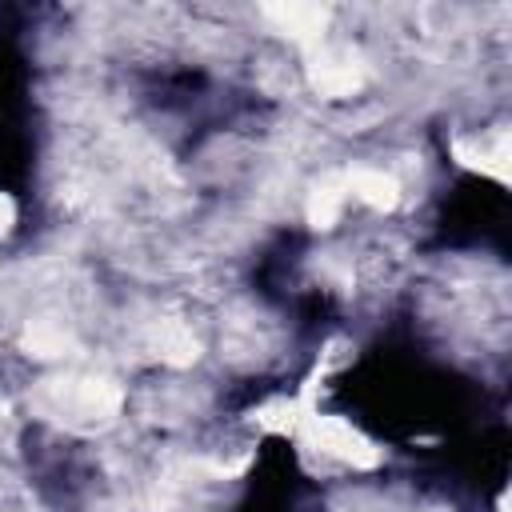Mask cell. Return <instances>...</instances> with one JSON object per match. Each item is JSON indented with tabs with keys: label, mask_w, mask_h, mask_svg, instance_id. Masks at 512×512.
<instances>
[{
	"label": "cell",
	"mask_w": 512,
	"mask_h": 512,
	"mask_svg": "<svg viewBox=\"0 0 512 512\" xmlns=\"http://www.w3.org/2000/svg\"><path fill=\"white\" fill-rule=\"evenodd\" d=\"M452 152H456V160H460V164L480 168V172H488V176H496V180H508V136H504V132L492 140V148L456 140V144H452Z\"/></svg>",
	"instance_id": "6"
},
{
	"label": "cell",
	"mask_w": 512,
	"mask_h": 512,
	"mask_svg": "<svg viewBox=\"0 0 512 512\" xmlns=\"http://www.w3.org/2000/svg\"><path fill=\"white\" fill-rule=\"evenodd\" d=\"M156 348H160V356H164L168 364H192L196 352H200L196 336H192L184 324H176V320H168V324L156 328Z\"/></svg>",
	"instance_id": "9"
},
{
	"label": "cell",
	"mask_w": 512,
	"mask_h": 512,
	"mask_svg": "<svg viewBox=\"0 0 512 512\" xmlns=\"http://www.w3.org/2000/svg\"><path fill=\"white\" fill-rule=\"evenodd\" d=\"M300 432H304V440H308L316 452L336 456V460H344V464H352V468H372V464H380V448H376L360 428H352V424L340 420V416H320V412H312V416L300 424Z\"/></svg>",
	"instance_id": "2"
},
{
	"label": "cell",
	"mask_w": 512,
	"mask_h": 512,
	"mask_svg": "<svg viewBox=\"0 0 512 512\" xmlns=\"http://www.w3.org/2000/svg\"><path fill=\"white\" fill-rule=\"evenodd\" d=\"M24 348L32 352V356H64L68 348H72V336H68V328L64 324H56V320H32L28 328H24Z\"/></svg>",
	"instance_id": "8"
},
{
	"label": "cell",
	"mask_w": 512,
	"mask_h": 512,
	"mask_svg": "<svg viewBox=\"0 0 512 512\" xmlns=\"http://www.w3.org/2000/svg\"><path fill=\"white\" fill-rule=\"evenodd\" d=\"M0 416H4V404H0Z\"/></svg>",
	"instance_id": "11"
},
{
	"label": "cell",
	"mask_w": 512,
	"mask_h": 512,
	"mask_svg": "<svg viewBox=\"0 0 512 512\" xmlns=\"http://www.w3.org/2000/svg\"><path fill=\"white\" fill-rule=\"evenodd\" d=\"M312 84H316L320 96L340 100V96H352L364 84V68L348 52H320V60L312 64Z\"/></svg>",
	"instance_id": "3"
},
{
	"label": "cell",
	"mask_w": 512,
	"mask_h": 512,
	"mask_svg": "<svg viewBox=\"0 0 512 512\" xmlns=\"http://www.w3.org/2000/svg\"><path fill=\"white\" fill-rule=\"evenodd\" d=\"M344 188H348L356 200H364L368 208H380V212L396 208V200H400L396 176L376 172V168H356V172H348V176H344Z\"/></svg>",
	"instance_id": "4"
},
{
	"label": "cell",
	"mask_w": 512,
	"mask_h": 512,
	"mask_svg": "<svg viewBox=\"0 0 512 512\" xmlns=\"http://www.w3.org/2000/svg\"><path fill=\"white\" fill-rule=\"evenodd\" d=\"M268 16L296 40H320L324 24H328V12L320 4H272Z\"/></svg>",
	"instance_id": "5"
},
{
	"label": "cell",
	"mask_w": 512,
	"mask_h": 512,
	"mask_svg": "<svg viewBox=\"0 0 512 512\" xmlns=\"http://www.w3.org/2000/svg\"><path fill=\"white\" fill-rule=\"evenodd\" d=\"M344 200H348L344 180H320V184L308 192V224H312V228H332V224L340 220Z\"/></svg>",
	"instance_id": "7"
},
{
	"label": "cell",
	"mask_w": 512,
	"mask_h": 512,
	"mask_svg": "<svg viewBox=\"0 0 512 512\" xmlns=\"http://www.w3.org/2000/svg\"><path fill=\"white\" fill-rule=\"evenodd\" d=\"M12 224H16V204L8 192H0V232H8Z\"/></svg>",
	"instance_id": "10"
},
{
	"label": "cell",
	"mask_w": 512,
	"mask_h": 512,
	"mask_svg": "<svg viewBox=\"0 0 512 512\" xmlns=\"http://www.w3.org/2000/svg\"><path fill=\"white\" fill-rule=\"evenodd\" d=\"M48 396V412H56L60 420H108L120 408V388L112 380H52L44 388Z\"/></svg>",
	"instance_id": "1"
}]
</instances>
